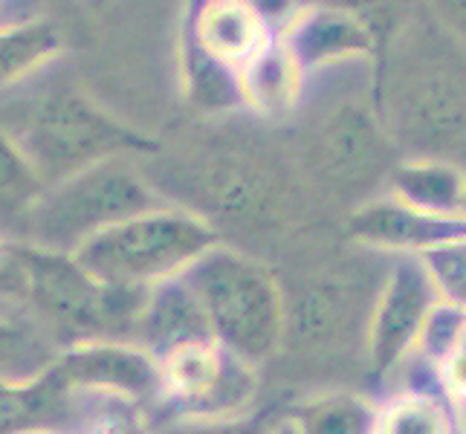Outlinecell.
<instances>
[{
	"mask_svg": "<svg viewBox=\"0 0 466 434\" xmlns=\"http://www.w3.org/2000/svg\"><path fill=\"white\" fill-rule=\"evenodd\" d=\"M0 125L21 145L46 188L102 159L154 156L159 142L134 131L78 90H53L6 110Z\"/></svg>",
	"mask_w": 466,
	"mask_h": 434,
	"instance_id": "obj_1",
	"label": "cell"
},
{
	"mask_svg": "<svg viewBox=\"0 0 466 434\" xmlns=\"http://www.w3.org/2000/svg\"><path fill=\"white\" fill-rule=\"evenodd\" d=\"M183 281L203 304L215 339L235 357L261 368L281 348L284 293L272 269L255 255L220 240L183 272Z\"/></svg>",
	"mask_w": 466,
	"mask_h": 434,
	"instance_id": "obj_2",
	"label": "cell"
},
{
	"mask_svg": "<svg viewBox=\"0 0 466 434\" xmlns=\"http://www.w3.org/2000/svg\"><path fill=\"white\" fill-rule=\"evenodd\" d=\"M26 310L61 350L85 342H134L148 289L96 281L70 252L24 244Z\"/></svg>",
	"mask_w": 466,
	"mask_h": 434,
	"instance_id": "obj_3",
	"label": "cell"
},
{
	"mask_svg": "<svg viewBox=\"0 0 466 434\" xmlns=\"http://www.w3.org/2000/svg\"><path fill=\"white\" fill-rule=\"evenodd\" d=\"M220 240L215 223L183 206L166 203L93 235L73 255L96 281L151 289L159 281L183 276Z\"/></svg>",
	"mask_w": 466,
	"mask_h": 434,
	"instance_id": "obj_4",
	"label": "cell"
},
{
	"mask_svg": "<svg viewBox=\"0 0 466 434\" xmlns=\"http://www.w3.org/2000/svg\"><path fill=\"white\" fill-rule=\"evenodd\" d=\"M166 203L148 171L131 163V156L102 159L44 191L26 244L73 255L93 235Z\"/></svg>",
	"mask_w": 466,
	"mask_h": 434,
	"instance_id": "obj_5",
	"label": "cell"
},
{
	"mask_svg": "<svg viewBox=\"0 0 466 434\" xmlns=\"http://www.w3.org/2000/svg\"><path fill=\"white\" fill-rule=\"evenodd\" d=\"M394 142L441 154L466 142V61L446 53H406L391 87L377 90Z\"/></svg>",
	"mask_w": 466,
	"mask_h": 434,
	"instance_id": "obj_6",
	"label": "cell"
},
{
	"mask_svg": "<svg viewBox=\"0 0 466 434\" xmlns=\"http://www.w3.org/2000/svg\"><path fill=\"white\" fill-rule=\"evenodd\" d=\"M163 397L159 420L168 417H223L247 411L258 391V368H252L218 339L195 342L159 359Z\"/></svg>",
	"mask_w": 466,
	"mask_h": 434,
	"instance_id": "obj_7",
	"label": "cell"
},
{
	"mask_svg": "<svg viewBox=\"0 0 466 434\" xmlns=\"http://www.w3.org/2000/svg\"><path fill=\"white\" fill-rule=\"evenodd\" d=\"M397 142L380 107L342 102L328 110L308 145V163L333 188H362L394 171Z\"/></svg>",
	"mask_w": 466,
	"mask_h": 434,
	"instance_id": "obj_8",
	"label": "cell"
},
{
	"mask_svg": "<svg viewBox=\"0 0 466 434\" xmlns=\"http://www.w3.org/2000/svg\"><path fill=\"white\" fill-rule=\"evenodd\" d=\"M443 298L420 255H394L368 318L365 350L374 377H389L417 350L431 310Z\"/></svg>",
	"mask_w": 466,
	"mask_h": 434,
	"instance_id": "obj_9",
	"label": "cell"
},
{
	"mask_svg": "<svg viewBox=\"0 0 466 434\" xmlns=\"http://www.w3.org/2000/svg\"><path fill=\"white\" fill-rule=\"evenodd\" d=\"M177 183H186L188 212L215 220H247L267 212L279 191V177L264 156L244 148L206 151L188 166V174H177ZM183 206V208H186Z\"/></svg>",
	"mask_w": 466,
	"mask_h": 434,
	"instance_id": "obj_10",
	"label": "cell"
},
{
	"mask_svg": "<svg viewBox=\"0 0 466 434\" xmlns=\"http://www.w3.org/2000/svg\"><path fill=\"white\" fill-rule=\"evenodd\" d=\"M53 365L70 389L114 391L137 399L142 406H157L163 397L159 359L137 342L102 339L73 345L64 348Z\"/></svg>",
	"mask_w": 466,
	"mask_h": 434,
	"instance_id": "obj_11",
	"label": "cell"
},
{
	"mask_svg": "<svg viewBox=\"0 0 466 434\" xmlns=\"http://www.w3.org/2000/svg\"><path fill=\"white\" fill-rule=\"evenodd\" d=\"M284 44L301 64L304 76L330 70L348 61H382L377 32L357 12L333 0H316L304 6L293 24L284 29Z\"/></svg>",
	"mask_w": 466,
	"mask_h": 434,
	"instance_id": "obj_12",
	"label": "cell"
},
{
	"mask_svg": "<svg viewBox=\"0 0 466 434\" xmlns=\"http://www.w3.org/2000/svg\"><path fill=\"white\" fill-rule=\"evenodd\" d=\"M353 244L389 255H423L446 244L466 240V215H435L382 197L360 206L348 220Z\"/></svg>",
	"mask_w": 466,
	"mask_h": 434,
	"instance_id": "obj_13",
	"label": "cell"
},
{
	"mask_svg": "<svg viewBox=\"0 0 466 434\" xmlns=\"http://www.w3.org/2000/svg\"><path fill=\"white\" fill-rule=\"evenodd\" d=\"M279 38L249 0H200L188 15L186 46L240 73L264 46Z\"/></svg>",
	"mask_w": 466,
	"mask_h": 434,
	"instance_id": "obj_14",
	"label": "cell"
},
{
	"mask_svg": "<svg viewBox=\"0 0 466 434\" xmlns=\"http://www.w3.org/2000/svg\"><path fill=\"white\" fill-rule=\"evenodd\" d=\"M76 420L78 394L53 362L29 379H0V434L73 431Z\"/></svg>",
	"mask_w": 466,
	"mask_h": 434,
	"instance_id": "obj_15",
	"label": "cell"
},
{
	"mask_svg": "<svg viewBox=\"0 0 466 434\" xmlns=\"http://www.w3.org/2000/svg\"><path fill=\"white\" fill-rule=\"evenodd\" d=\"M215 339L208 316L183 276L166 278L148 289L146 308L137 321L134 342L142 345L157 359L168 357L171 350L195 342Z\"/></svg>",
	"mask_w": 466,
	"mask_h": 434,
	"instance_id": "obj_16",
	"label": "cell"
},
{
	"mask_svg": "<svg viewBox=\"0 0 466 434\" xmlns=\"http://www.w3.org/2000/svg\"><path fill=\"white\" fill-rule=\"evenodd\" d=\"M238 78L244 107L267 119L290 116L308 90V76L281 35L272 38L252 61H247Z\"/></svg>",
	"mask_w": 466,
	"mask_h": 434,
	"instance_id": "obj_17",
	"label": "cell"
},
{
	"mask_svg": "<svg viewBox=\"0 0 466 434\" xmlns=\"http://www.w3.org/2000/svg\"><path fill=\"white\" fill-rule=\"evenodd\" d=\"M391 197L435 215H463L466 171L443 156H417L389 174Z\"/></svg>",
	"mask_w": 466,
	"mask_h": 434,
	"instance_id": "obj_18",
	"label": "cell"
},
{
	"mask_svg": "<svg viewBox=\"0 0 466 434\" xmlns=\"http://www.w3.org/2000/svg\"><path fill=\"white\" fill-rule=\"evenodd\" d=\"M46 183L21 145L0 125V237L24 240L29 235V220L41 203Z\"/></svg>",
	"mask_w": 466,
	"mask_h": 434,
	"instance_id": "obj_19",
	"label": "cell"
},
{
	"mask_svg": "<svg viewBox=\"0 0 466 434\" xmlns=\"http://www.w3.org/2000/svg\"><path fill=\"white\" fill-rule=\"evenodd\" d=\"M64 50L61 29L53 21L0 24V87L18 85Z\"/></svg>",
	"mask_w": 466,
	"mask_h": 434,
	"instance_id": "obj_20",
	"label": "cell"
},
{
	"mask_svg": "<svg viewBox=\"0 0 466 434\" xmlns=\"http://www.w3.org/2000/svg\"><path fill=\"white\" fill-rule=\"evenodd\" d=\"M374 434H458L452 403L441 389L409 385L380 406Z\"/></svg>",
	"mask_w": 466,
	"mask_h": 434,
	"instance_id": "obj_21",
	"label": "cell"
},
{
	"mask_svg": "<svg viewBox=\"0 0 466 434\" xmlns=\"http://www.w3.org/2000/svg\"><path fill=\"white\" fill-rule=\"evenodd\" d=\"M377 411L371 399L353 391H325L308 397L290 414L301 434H374Z\"/></svg>",
	"mask_w": 466,
	"mask_h": 434,
	"instance_id": "obj_22",
	"label": "cell"
},
{
	"mask_svg": "<svg viewBox=\"0 0 466 434\" xmlns=\"http://www.w3.org/2000/svg\"><path fill=\"white\" fill-rule=\"evenodd\" d=\"M53 362V353L24 321L0 313V379H26L41 374Z\"/></svg>",
	"mask_w": 466,
	"mask_h": 434,
	"instance_id": "obj_23",
	"label": "cell"
},
{
	"mask_svg": "<svg viewBox=\"0 0 466 434\" xmlns=\"http://www.w3.org/2000/svg\"><path fill=\"white\" fill-rule=\"evenodd\" d=\"M279 414L272 409L223 417H168L151 423V434H269Z\"/></svg>",
	"mask_w": 466,
	"mask_h": 434,
	"instance_id": "obj_24",
	"label": "cell"
},
{
	"mask_svg": "<svg viewBox=\"0 0 466 434\" xmlns=\"http://www.w3.org/2000/svg\"><path fill=\"white\" fill-rule=\"evenodd\" d=\"M443 301L466 310V240L446 244L420 255Z\"/></svg>",
	"mask_w": 466,
	"mask_h": 434,
	"instance_id": "obj_25",
	"label": "cell"
},
{
	"mask_svg": "<svg viewBox=\"0 0 466 434\" xmlns=\"http://www.w3.org/2000/svg\"><path fill=\"white\" fill-rule=\"evenodd\" d=\"M463 321H466V310L463 308H458V304H449V301H441L438 308L431 310L414 353L423 362H429V365L443 362L449 353L455 350V342H458V336H461Z\"/></svg>",
	"mask_w": 466,
	"mask_h": 434,
	"instance_id": "obj_26",
	"label": "cell"
},
{
	"mask_svg": "<svg viewBox=\"0 0 466 434\" xmlns=\"http://www.w3.org/2000/svg\"><path fill=\"white\" fill-rule=\"evenodd\" d=\"M12 308H26L24 240L0 237V313Z\"/></svg>",
	"mask_w": 466,
	"mask_h": 434,
	"instance_id": "obj_27",
	"label": "cell"
},
{
	"mask_svg": "<svg viewBox=\"0 0 466 434\" xmlns=\"http://www.w3.org/2000/svg\"><path fill=\"white\" fill-rule=\"evenodd\" d=\"M441 391L449 397V403L466 409V357L463 353H449L443 362L435 365Z\"/></svg>",
	"mask_w": 466,
	"mask_h": 434,
	"instance_id": "obj_28",
	"label": "cell"
},
{
	"mask_svg": "<svg viewBox=\"0 0 466 434\" xmlns=\"http://www.w3.org/2000/svg\"><path fill=\"white\" fill-rule=\"evenodd\" d=\"M249 4L261 12V18L269 24V29L276 32V35H284V29L293 24L296 15L308 6V4H301V0H249Z\"/></svg>",
	"mask_w": 466,
	"mask_h": 434,
	"instance_id": "obj_29",
	"label": "cell"
},
{
	"mask_svg": "<svg viewBox=\"0 0 466 434\" xmlns=\"http://www.w3.org/2000/svg\"><path fill=\"white\" fill-rule=\"evenodd\" d=\"M438 24L466 46V0H429Z\"/></svg>",
	"mask_w": 466,
	"mask_h": 434,
	"instance_id": "obj_30",
	"label": "cell"
},
{
	"mask_svg": "<svg viewBox=\"0 0 466 434\" xmlns=\"http://www.w3.org/2000/svg\"><path fill=\"white\" fill-rule=\"evenodd\" d=\"M269 434H301V426H299L296 417L287 411V414H279V420L272 423Z\"/></svg>",
	"mask_w": 466,
	"mask_h": 434,
	"instance_id": "obj_31",
	"label": "cell"
},
{
	"mask_svg": "<svg viewBox=\"0 0 466 434\" xmlns=\"http://www.w3.org/2000/svg\"><path fill=\"white\" fill-rule=\"evenodd\" d=\"M455 353H463V357H466V321H463L461 336H458V342H455Z\"/></svg>",
	"mask_w": 466,
	"mask_h": 434,
	"instance_id": "obj_32",
	"label": "cell"
},
{
	"mask_svg": "<svg viewBox=\"0 0 466 434\" xmlns=\"http://www.w3.org/2000/svg\"><path fill=\"white\" fill-rule=\"evenodd\" d=\"M56 434H78V431H56Z\"/></svg>",
	"mask_w": 466,
	"mask_h": 434,
	"instance_id": "obj_33",
	"label": "cell"
},
{
	"mask_svg": "<svg viewBox=\"0 0 466 434\" xmlns=\"http://www.w3.org/2000/svg\"><path fill=\"white\" fill-rule=\"evenodd\" d=\"M463 215H466V195H463Z\"/></svg>",
	"mask_w": 466,
	"mask_h": 434,
	"instance_id": "obj_34",
	"label": "cell"
},
{
	"mask_svg": "<svg viewBox=\"0 0 466 434\" xmlns=\"http://www.w3.org/2000/svg\"><path fill=\"white\" fill-rule=\"evenodd\" d=\"M93 4H96V6H99V4H105V0H93Z\"/></svg>",
	"mask_w": 466,
	"mask_h": 434,
	"instance_id": "obj_35",
	"label": "cell"
}]
</instances>
